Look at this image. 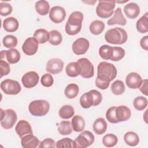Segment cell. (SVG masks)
Here are the masks:
<instances>
[{
    "mask_svg": "<svg viewBox=\"0 0 148 148\" xmlns=\"http://www.w3.org/2000/svg\"><path fill=\"white\" fill-rule=\"evenodd\" d=\"M83 14L79 11L72 12L68 17L65 25V32L69 35L77 34L81 30Z\"/></svg>",
    "mask_w": 148,
    "mask_h": 148,
    "instance_id": "6da1fadb",
    "label": "cell"
},
{
    "mask_svg": "<svg viewBox=\"0 0 148 148\" xmlns=\"http://www.w3.org/2000/svg\"><path fill=\"white\" fill-rule=\"evenodd\" d=\"M128 39L126 31L122 28L115 27L109 29L105 34V40L113 45H122L125 43Z\"/></svg>",
    "mask_w": 148,
    "mask_h": 148,
    "instance_id": "7a4b0ae2",
    "label": "cell"
},
{
    "mask_svg": "<svg viewBox=\"0 0 148 148\" xmlns=\"http://www.w3.org/2000/svg\"><path fill=\"white\" fill-rule=\"evenodd\" d=\"M101 94L96 90H91L83 94L80 98V104L83 108L88 109L92 106H97L101 102Z\"/></svg>",
    "mask_w": 148,
    "mask_h": 148,
    "instance_id": "3957f363",
    "label": "cell"
},
{
    "mask_svg": "<svg viewBox=\"0 0 148 148\" xmlns=\"http://www.w3.org/2000/svg\"><path fill=\"white\" fill-rule=\"evenodd\" d=\"M49 103L43 99L33 101L28 106L29 112L34 116H43L49 112Z\"/></svg>",
    "mask_w": 148,
    "mask_h": 148,
    "instance_id": "277c9868",
    "label": "cell"
},
{
    "mask_svg": "<svg viewBox=\"0 0 148 148\" xmlns=\"http://www.w3.org/2000/svg\"><path fill=\"white\" fill-rule=\"evenodd\" d=\"M114 8V1H99L96 13L101 18H108L113 14Z\"/></svg>",
    "mask_w": 148,
    "mask_h": 148,
    "instance_id": "5b68a950",
    "label": "cell"
},
{
    "mask_svg": "<svg viewBox=\"0 0 148 148\" xmlns=\"http://www.w3.org/2000/svg\"><path fill=\"white\" fill-rule=\"evenodd\" d=\"M1 125L6 130L12 128L15 124L17 117L15 111L11 109L3 110L1 108Z\"/></svg>",
    "mask_w": 148,
    "mask_h": 148,
    "instance_id": "8992f818",
    "label": "cell"
},
{
    "mask_svg": "<svg viewBox=\"0 0 148 148\" xmlns=\"http://www.w3.org/2000/svg\"><path fill=\"white\" fill-rule=\"evenodd\" d=\"M95 140L94 135L89 131H83L74 140V147L86 148L91 145Z\"/></svg>",
    "mask_w": 148,
    "mask_h": 148,
    "instance_id": "52a82bcc",
    "label": "cell"
},
{
    "mask_svg": "<svg viewBox=\"0 0 148 148\" xmlns=\"http://www.w3.org/2000/svg\"><path fill=\"white\" fill-rule=\"evenodd\" d=\"M100 75L108 76L112 81L117 75V69L112 64L105 61L101 62L97 67V75Z\"/></svg>",
    "mask_w": 148,
    "mask_h": 148,
    "instance_id": "ba28073f",
    "label": "cell"
},
{
    "mask_svg": "<svg viewBox=\"0 0 148 148\" xmlns=\"http://www.w3.org/2000/svg\"><path fill=\"white\" fill-rule=\"evenodd\" d=\"M1 88L6 94L16 95L20 92L21 87L17 81L7 79L1 82Z\"/></svg>",
    "mask_w": 148,
    "mask_h": 148,
    "instance_id": "9c48e42d",
    "label": "cell"
},
{
    "mask_svg": "<svg viewBox=\"0 0 148 148\" xmlns=\"http://www.w3.org/2000/svg\"><path fill=\"white\" fill-rule=\"evenodd\" d=\"M80 68L81 76L83 78H91L94 76V68L92 63L86 58H82L76 61Z\"/></svg>",
    "mask_w": 148,
    "mask_h": 148,
    "instance_id": "30bf717a",
    "label": "cell"
},
{
    "mask_svg": "<svg viewBox=\"0 0 148 148\" xmlns=\"http://www.w3.org/2000/svg\"><path fill=\"white\" fill-rule=\"evenodd\" d=\"M90 46L89 41L84 38L77 39L73 43L72 49L73 52L76 55H82L85 54Z\"/></svg>",
    "mask_w": 148,
    "mask_h": 148,
    "instance_id": "8fae6325",
    "label": "cell"
},
{
    "mask_svg": "<svg viewBox=\"0 0 148 148\" xmlns=\"http://www.w3.org/2000/svg\"><path fill=\"white\" fill-rule=\"evenodd\" d=\"M39 76L35 71H29L25 73L21 78V82L25 88H31L37 85Z\"/></svg>",
    "mask_w": 148,
    "mask_h": 148,
    "instance_id": "7c38bea8",
    "label": "cell"
},
{
    "mask_svg": "<svg viewBox=\"0 0 148 148\" xmlns=\"http://www.w3.org/2000/svg\"><path fill=\"white\" fill-rule=\"evenodd\" d=\"M66 17L65 10L60 6H53L49 11V18L54 23L62 22Z\"/></svg>",
    "mask_w": 148,
    "mask_h": 148,
    "instance_id": "4fadbf2b",
    "label": "cell"
},
{
    "mask_svg": "<svg viewBox=\"0 0 148 148\" xmlns=\"http://www.w3.org/2000/svg\"><path fill=\"white\" fill-rule=\"evenodd\" d=\"M38 40L34 37L28 38L22 46L23 51L28 56L34 55L38 51Z\"/></svg>",
    "mask_w": 148,
    "mask_h": 148,
    "instance_id": "5bb4252c",
    "label": "cell"
},
{
    "mask_svg": "<svg viewBox=\"0 0 148 148\" xmlns=\"http://www.w3.org/2000/svg\"><path fill=\"white\" fill-rule=\"evenodd\" d=\"M64 62L62 60L54 58L48 61L46 64V70L51 74H58L62 71Z\"/></svg>",
    "mask_w": 148,
    "mask_h": 148,
    "instance_id": "9a60e30c",
    "label": "cell"
},
{
    "mask_svg": "<svg viewBox=\"0 0 148 148\" xmlns=\"http://www.w3.org/2000/svg\"><path fill=\"white\" fill-rule=\"evenodd\" d=\"M127 86L132 89L139 88L142 84V79L141 76L136 72L128 73L125 78Z\"/></svg>",
    "mask_w": 148,
    "mask_h": 148,
    "instance_id": "2e32d148",
    "label": "cell"
},
{
    "mask_svg": "<svg viewBox=\"0 0 148 148\" xmlns=\"http://www.w3.org/2000/svg\"><path fill=\"white\" fill-rule=\"evenodd\" d=\"M15 131L20 138L26 135L32 134L33 133L30 124L25 120H21L17 123L15 127Z\"/></svg>",
    "mask_w": 148,
    "mask_h": 148,
    "instance_id": "e0dca14e",
    "label": "cell"
},
{
    "mask_svg": "<svg viewBox=\"0 0 148 148\" xmlns=\"http://www.w3.org/2000/svg\"><path fill=\"white\" fill-rule=\"evenodd\" d=\"M115 114L116 120L119 123L128 120L131 116V112L127 106L121 105L116 106Z\"/></svg>",
    "mask_w": 148,
    "mask_h": 148,
    "instance_id": "ac0fdd59",
    "label": "cell"
},
{
    "mask_svg": "<svg viewBox=\"0 0 148 148\" xmlns=\"http://www.w3.org/2000/svg\"><path fill=\"white\" fill-rule=\"evenodd\" d=\"M124 12L128 18L134 19L139 16L140 8L137 3L130 2L125 5L124 7Z\"/></svg>",
    "mask_w": 148,
    "mask_h": 148,
    "instance_id": "d6986e66",
    "label": "cell"
},
{
    "mask_svg": "<svg viewBox=\"0 0 148 148\" xmlns=\"http://www.w3.org/2000/svg\"><path fill=\"white\" fill-rule=\"evenodd\" d=\"M107 23L109 25L119 24L123 26L126 24L127 20L125 18L120 8H117L116 9L114 12L113 16L108 20Z\"/></svg>",
    "mask_w": 148,
    "mask_h": 148,
    "instance_id": "ffe728a7",
    "label": "cell"
},
{
    "mask_svg": "<svg viewBox=\"0 0 148 148\" xmlns=\"http://www.w3.org/2000/svg\"><path fill=\"white\" fill-rule=\"evenodd\" d=\"M39 143V140L33 134H28L21 138V144L24 148H35Z\"/></svg>",
    "mask_w": 148,
    "mask_h": 148,
    "instance_id": "44dd1931",
    "label": "cell"
},
{
    "mask_svg": "<svg viewBox=\"0 0 148 148\" xmlns=\"http://www.w3.org/2000/svg\"><path fill=\"white\" fill-rule=\"evenodd\" d=\"M18 26V22L14 17H9L3 21V27L7 32H14L17 30Z\"/></svg>",
    "mask_w": 148,
    "mask_h": 148,
    "instance_id": "7402d4cb",
    "label": "cell"
},
{
    "mask_svg": "<svg viewBox=\"0 0 148 148\" xmlns=\"http://www.w3.org/2000/svg\"><path fill=\"white\" fill-rule=\"evenodd\" d=\"M92 128L96 134L102 135L106 131L107 123L103 117H99L94 122Z\"/></svg>",
    "mask_w": 148,
    "mask_h": 148,
    "instance_id": "603a6c76",
    "label": "cell"
},
{
    "mask_svg": "<svg viewBox=\"0 0 148 148\" xmlns=\"http://www.w3.org/2000/svg\"><path fill=\"white\" fill-rule=\"evenodd\" d=\"M124 140L127 145L135 146L139 142V138L136 133L132 131H129L124 134Z\"/></svg>",
    "mask_w": 148,
    "mask_h": 148,
    "instance_id": "cb8c5ba5",
    "label": "cell"
},
{
    "mask_svg": "<svg viewBox=\"0 0 148 148\" xmlns=\"http://www.w3.org/2000/svg\"><path fill=\"white\" fill-rule=\"evenodd\" d=\"M65 72L69 77H76L80 74V66L77 62H71L66 65Z\"/></svg>",
    "mask_w": 148,
    "mask_h": 148,
    "instance_id": "d4e9b609",
    "label": "cell"
},
{
    "mask_svg": "<svg viewBox=\"0 0 148 148\" xmlns=\"http://www.w3.org/2000/svg\"><path fill=\"white\" fill-rule=\"evenodd\" d=\"M72 125L73 130L75 132H81L85 127V121L84 119L79 115H75L72 119Z\"/></svg>",
    "mask_w": 148,
    "mask_h": 148,
    "instance_id": "484cf974",
    "label": "cell"
},
{
    "mask_svg": "<svg viewBox=\"0 0 148 148\" xmlns=\"http://www.w3.org/2000/svg\"><path fill=\"white\" fill-rule=\"evenodd\" d=\"M146 13L136 22V27L137 31L142 34L148 32V16Z\"/></svg>",
    "mask_w": 148,
    "mask_h": 148,
    "instance_id": "4316f807",
    "label": "cell"
},
{
    "mask_svg": "<svg viewBox=\"0 0 148 148\" xmlns=\"http://www.w3.org/2000/svg\"><path fill=\"white\" fill-rule=\"evenodd\" d=\"M33 37L38 40L39 43L43 44L49 40V32L45 29H38L35 31Z\"/></svg>",
    "mask_w": 148,
    "mask_h": 148,
    "instance_id": "83f0119b",
    "label": "cell"
},
{
    "mask_svg": "<svg viewBox=\"0 0 148 148\" xmlns=\"http://www.w3.org/2000/svg\"><path fill=\"white\" fill-rule=\"evenodd\" d=\"M73 130L72 123L69 121H62L58 124V131L62 135H68L72 133Z\"/></svg>",
    "mask_w": 148,
    "mask_h": 148,
    "instance_id": "f1b7e54d",
    "label": "cell"
},
{
    "mask_svg": "<svg viewBox=\"0 0 148 148\" xmlns=\"http://www.w3.org/2000/svg\"><path fill=\"white\" fill-rule=\"evenodd\" d=\"M35 10L38 14L42 16L46 15L50 9V5L49 2L45 0L38 1L35 3Z\"/></svg>",
    "mask_w": 148,
    "mask_h": 148,
    "instance_id": "f546056e",
    "label": "cell"
},
{
    "mask_svg": "<svg viewBox=\"0 0 148 148\" xmlns=\"http://www.w3.org/2000/svg\"><path fill=\"white\" fill-rule=\"evenodd\" d=\"M89 28L91 34L95 35H98L103 31L105 29V24L102 21L98 20H94L91 23Z\"/></svg>",
    "mask_w": 148,
    "mask_h": 148,
    "instance_id": "4dcf8cb0",
    "label": "cell"
},
{
    "mask_svg": "<svg viewBox=\"0 0 148 148\" xmlns=\"http://www.w3.org/2000/svg\"><path fill=\"white\" fill-rule=\"evenodd\" d=\"M6 57L10 64H16L20 60V53L16 49H10L6 50Z\"/></svg>",
    "mask_w": 148,
    "mask_h": 148,
    "instance_id": "1f68e13d",
    "label": "cell"
},
{
    "mask_svg": "<svg viewBox=\"0 0 148 148\" xmlns=\"http://www.w3.org/2000/svg\"><path fill=\"white\" fill-rule=\"evenodd\" d=\"M125 50L121 47H112L110 60L113 61H119L125 56Z\"/></svg>",
    "mask_w": 148,
    "mask_h": 148,
    "instance_id": "d6a6232c",
    "label": "cell"
},
{
    "mask_svg": "<svg viewBox=\"0 0 148 148\" xmlns=\"http://www.w3.org/2000/svg\"><path fill=\"white\" fill-rule=\"evenodd\" d=\"M79 88L78 86L74 83H71L66 86L64 93L65 96L69 99H73L77 97L79 94Z\"/></svg>",
    "mask_w": 148,
    "mask_h": 148,
    "instance_id": "836d02e7",
    "label": "cell"
},
{
    "mask_svg": "<svg viewBox=\"0 0 148 148\" xmlns=\"http://www.w3.org/2000/svg\"><path fill=\"white\" fill-rule=\"evenodd\" d=\"M59 116L63 119H68L74 116L75 111L73 108L69 105L62 106L59 110Z\"/></svg>",
    "mask_w": 148,
    "mask_h": 148,
    "instance_id": "e575fe53",
    "label": "cell"
},
{
    "mask_svg": "<svg viewBox=\"0 0 148 148\" xmlns=\"http://www.w3.org/2000/svg\"><path fill=\"white\" fill-rule=\"evenodd\" d=\"M110 81V79L105 75H97L95 82V86L101 90H105L109 86Z\"/></svg>",
    "mask_w": 148,
    "mask_h": 148,
    "instance_id": "d590c367",
    "label": "cell"
},
{
    "mask_svg": "<svg viewBox=\"0 0 148 148\" xmlns=\"http://www.w3.org/2000/svg\"><path fill=\"white\" fill-rule=\"evenodd\" d=\"M62 40L61 34L57 30H52L49 32V42L54 46L59 45Z\"/></svg>",
    "mask_w": 148,
    "mask_h": 148,
    "instance_id": "8d00e7d4",
    "label": "cell"
},
{
    "mask_svg": "<svg viewBox=\"0 0 148 148\" xmlns=\"http://www.w3.org/2000/svg\"><path fill=\"white\" fill-rule=\"evenodd\" d=\"M125 87L124 83L120 80L114 81L111 85V90L113 94L120 95L124 93Z\"/></svg>",
    "mask_w": 148,
    "mask_h": 148,
    "instance_id": "74e56055",
    "label": "cell"
},
{
    "mask_svg": "<svg viewBox=\"0 0 148 148\" xmlns=\"http://www.w3.org/2000/svg\"><path fill=\"white\" fill-rule=\"evenodd\" d=\"M118 142L117 136L113 134H108L102 138V143L107 147H112L114 146Z\"/></svg>",
    "mask_w": 148,
    "mask_h": 148,
    "instance_id": "f35d334b",
    "label": "cell"
},
{
    "mask_svg": "<svg viewBox=\"0 0 148 148\" xmlns=\"http://www.w3.org/2000/svg\"><path fill=\"white\" fill-rule=\"evenodd\" d=\"M134 108L138 110H142L147 106V100L143 96L136 97L133 101Z\"/></svg>",
    "mask_w": 148,
    "mask_h": 148,
    "instance_id": "ab89813d",
    "label": "cell"
},
{
    "mask_svg": "<svg viewBox=\"0 0 148 148\" xmlns=\"http://www.w3.org/2000/svg\"><path fill=\"white\" fill-rule=\"evenodd\" d=\"M3 46L8 49H12L16 47L17 45V38L12 35L5 36L2 40Z\"/></svg>",
    "mask_w": 148,
    "mask_h": 148,
    "instance_id": "60d3db41",
    "label": "cell"
},
{
    "mask_svg": "<svg viewBox=\"0 0 148 148\" xmlns=\"http://www.w3.org/2000/svg\"><path fill=\"white\" fill-rule=\"evenodd\" d=\"M111 49H112L111 46L106 45H104L101 46L99 49V54L100 57L102 59L105 60H110V57L111 54Z\"/></svg>",
    "mask_w": 148,
    "mask_h": 148,
    "instance_id": "b9f144b4",
    "label": "cell"
},
{
    "mask_svg": "<svg viewBox=\"0 0 148 148\" xmlns=\"http://www.w3.org/2000/svg\"><path fill=\"white\" fill-rule=\"evenodd\" d=\"M56 147H74V140L69 138H65L60 139L56 143Z\"/></svg>",
    "mask_w": 148,
    "mask_h": 148,
    "instance_id": "7bdbcfd3",
    "label": "cell"
},
{
    "mask_svg": "<svg viewBox=\"0 0 148 148\" xmlns=\"http://www.w3.org/2000/svg\"><path fill=\"white\" fill-rule=\"evenodd\" d=\"M54 82L53 77L50 73L44 74L40 79V83L42 86L46 87H51Z\"/></svg>",
    "mask_w": 148,
    "mask_h": 148,
    "instance_id": "ee69618b",
    "label": "cell"
},
{
    "mask_svg": "<svg viewBox=\"0 0 148 148\" xmlns=\"http://www.w3.org/2000/svg\"><path fill=\"white\" fill-rule=\"evenodd\" d=\"M12 12V6L6 2L0 3V14L3 16H8Z\"/></svg>",
    "mask_w": 148,
    "mask_h": 148,
    "instance_id": "f6af8a7d",
    "label": "cell"
},
{
    "mask_svg": "<svg viewBox=\"0 0 148 148\" xmlns=\"http://www.w3.org/2000/svg\"><path fill=\"white\" fill-rule=\"evenodd\" d=\"M115 109L116 106H112L109 108L106 112V119L111 123H118L115 114Z\"/></svg>",
    "mask_w": 148,
    "mask_h": 148,
    "instance_id": "bcb514c9",
    "label": "cell"
},
{
    "mask_svg": "<svg viewBox=\"0 0 148 148\" xmlns=\"http://www.w3.org/2000/svg\"><path fill=\"white\" fill-rule=\"evenodd\" d=\"M0 69L1 77L3 76L8 75L10 71L9 64L3 60H0Z\"/></svg>",
    "mask_w": 148,
    "mask_h": 148,
    "instance_id": "7dc6e473",
    "label": "cell"
},
{
    "mask_svg": "<svg viewBox=\"0 0 148 148\" xmlns=\"http://www.w3.org/2000/svg\"><path fill=\"white\" fill-rule=\"evenodd\" d=\"M38 147L39 148H54L56 147V142L53 139L46 138L40 142Z\"/></svg>",
    "mask_w": 148,
    "mask_h": 148,
    "instance_id": "c3c4849f",
    "label": "cell"
},
{
    "mask_svg": "<svg viewBox=\"0 0 148 148\" xmlns=\"http://www.w3.org/2000/svg\"><path fill=\"white\" fill-rule=\"evenodd\" d=\"M139 88L142 94L146 96L147 95V79H144L142 80V84Z\"/></svg>",
    "mask_w": 148,
    "mask_h": 148,
    "instance_id": "681fc988",
    "label": "cell"
},
{
    "mask_svg": "<svg viewBox=\"0 0 148 148\" xmlns=\"http://www.w3.org/2000/svg\"><path fill=\"white\" fill-rule=\"evenodd\" d=\"M147 43H148V36L146 35L144 37H143L140 40V45L142 49H143L145 50H147Z\"/></svg>",
    "mask_w": 148,
    "mask_h": 148,
    "instance_id": "f907efd6",
    "label": "cell"
},
{
    "mask_svg": "<svg viewBox=\"0 0 148 148\" xmlns=\"http://www.w3.org/2000/svg\"><path fill=\"white\" fill-rule=\"evenodd\" d=\"M6 50H2V51L1 52V60H2L5 56H6Z\"/></svg>",
    "mask_w": 148,
    "mask_h": 148,
    "instance_id": "816d5d0a",
    "label": "cell"
}]
</instances>
